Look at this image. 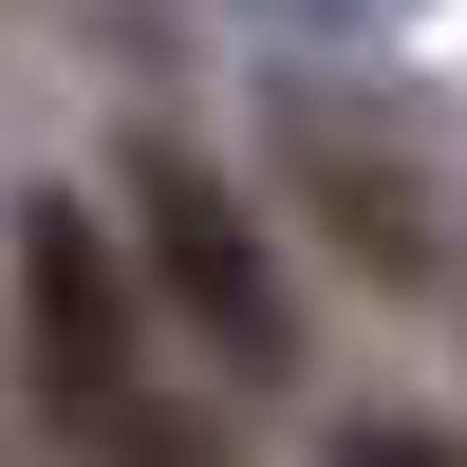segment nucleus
<instances>
[{"mask_svg": "<svg viewBox=\"0 0 467 467\" xmlns=\"http://www.w3.org/2000/svg\"><path fill=\"white\" fill-rule=\"evenodd\" d=\"M19 318H37V393L57 431L131 449V299H112V244L75 206H19Z\"/></svg>", "mask_w": 467, "mask_h": 467, "instance_id": "nucleus-1", "label": "nucleus"}, {"mask_svg": "<svg viewBox=\"0 0 467 467\" xmlns=\"http://www.w3.org/2000/svg\"><path fill=\"white\" fill-rule=\"evenodd\" d=\"M131 224H150V281L187 299V337H206V356H244V374L281 356V281H262V224L224 206L187 150H150V169H131Z\"/></svg>", "mask_w": 467, "mask_h": 467, "instance_id": "nucleus-2", "label": "nucleus"}, {"mask_svg": "<svg viewBox=\"0 0 467 467\" xmlns=\"http://www.w3.org/2000/svg\"><path fill=\"white\" fill-rule=\"evenodd\" d=\"M244 19H281V37H393L411 0H244Z\"/></svg>", "mask_w": 467, "mask_h": 467, "instance_id": "nucleus-3", "label": "nucleus"}, {"mask_svg": "<svg viewBox=\"0 0 467 467\" xmlns=\"http://www.w3.org/2000/svg\"><path fill=\"white\" fill-rule=\"evenodd\" d=\"M337 467H467V449H431V431H356Z\"/></svg>", "mask_w": 467, "mask_h": 467, "instance_id": "nucleus-4", "label": "nucleus"}]
</instances>
